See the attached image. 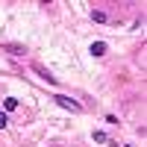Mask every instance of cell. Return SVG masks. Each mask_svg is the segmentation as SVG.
Returning <instances> with one entry per match:
<instances>
[{
  "label": "cell",
  "mask_w": 147,
  "mask_h": 147,
  "mask_svg": "<svg viewBox=\"0 0 147 147\" xmlns=\"http://www.w3.org/2000/svg\"><path fill=\"white\" fill-rule=\"evenodd\" d=\"M56 103L62 106V109H71V112H82V106H80L77 100H71V97H65V94H59V97H56Z\"/></svg>",
  "instance_id": "cell-1"
},
{
  "label": "cell",
  "mask_w": 147,
  "mask_h": 147,
  "mask_svg": "<svg viewBox=\"0 0 147 147\" xmlns=\"http://www.w3.org/2000/svg\"><path fill=\"white\" fill-rule=\"evenodd\" d=\"M91 138H94L97 144H112V147H118V144H115L112 138H109V136H106V132H103V129H94V132H91Z\"/></svg>",
  "instance_id": "cell-2"
},
{
  "label": "cell",
  "mask_w": 147,
  "mask_h": 147,
  "mask_svg": "<svg viewBox=\"0 0 147 147\" xmlns=\"http://www.w3.org/2000/svg\"><path fill=\"white\" fill-rule=\"evenodd\" d=\"M106 50H109V47H106V41H94V44H91V53H94V56H103Z\"/></svg>",
  "instance_id": "cell-3"
},
{
  "label": "cell",
  "mask_w": 147,
  "mask_h": 147,
  "mask_svg": "<svg viewBox=\"0 0 147 147\" xmlns=\"http://www.w3.org/2000/svg\"><path fill=\"white\" fill-rule=\"evenodd\" d=\"M6 50L12 53V56H24L27 50H24V44H6Z\"/></svg>",
  "instance_id": "cell-4"
},
{
  "label": "cell",
  "mask_w": 147,
  "mask_h": 147,
  "mask_svg": "<svg viewBox=\"0 0 147 147\" xmlns=\"http://www.w3.org/2000/svg\"><path fill=\"white\" fill-rule=\"evenodd\" d=\"M3 109H6V112H15V109H18V100H15V97H6V100H3Z\"/></svg>",
  "instance_id": "cell-5"
},
{
  "label": "cell",
  "mask_w": 147,
  "mask_h": 147,
  "mask_svg": "<svg viewBox=\"0 0 147 147\" xmlns=\"http://www.w3.org/2000/svg\"><path fill=\"white\" fill-rule=\"evenodd\" d=\"M91 21H97V24H106V12L94 9V12H91Z\"/></svg>",
  "instance_id": "cell-6"
},
{
  "label": "cell",
  "mask_w": 147,
  "mask_h": 147,
  "mask_svg": "<svg viewBox=\"0 0 147 147\" xmlns=\"http://www.w3.org/2000/svg\"><path fill=\"white\" fill-rule=\"evenodd\" d=\"M35 71H38V74H41V80H44L47 85H53V82H56V80L50 77V74H47V71H44V68H35Z\"/></svg>",
  "instance_id": "cell-7"
},
{
  "label": "cell",
  "mask_w": 147,
  "mask_h": 147,
  "mask_svg": "<svg viewBox=\"0 0 147 147\" xmlns=\"http://www.w3.org/2000/svg\"><path fill=\"white\" fill-rule=\"evenodd\" d=\"M6 124H9V118H6V112H0V129H3Z\"/></svg>",
  "instance_id": "cell-8"
}]
</instances>
